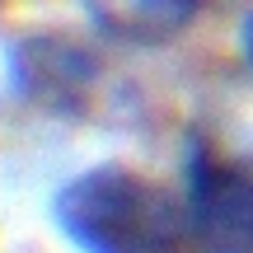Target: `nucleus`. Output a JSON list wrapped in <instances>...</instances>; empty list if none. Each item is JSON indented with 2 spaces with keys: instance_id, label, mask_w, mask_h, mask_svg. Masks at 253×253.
I'll use <instances>...</instances> for the list:
<instances>
[{
  "instance_id": "obj_4",
  "label": "nucleus",
  "mask_w": 253,
  "mask_h": 253,
  "mask_svg": "<svg viewBox=\"0 0 253 253\" xmlns=\"http://www.w3.org/2000/svg\"><path fill=\"white\" fill-rule=\"evenodd\" d=\"M239 52H244V61H249V71H253V9L239 19Z\"/></svg>"
},
{
  "instance_id": "obj_2",
  "label": "nucleus",
  "mask_w": 253,
  "mask_h": 253,
  "mask_svg": "<svg viewBox=\"0 0 253 253\" xmlns=\"http://www.w3.org/2000/svg\"><path fill=\"white\" fill-rule=\"evenodd\" d=\"M183 216L202 253H253V173L197 145Z\"/></svg>"
},
{
  "instance_id": "obj_3",
  "label": "nucleus",
  "mask_w": 253,
  "mask_h": 253,
  "mask_svg": "<svg viewBox=\"0 0 253 253\" xmlns=\"http://www.w3.org/2000/svg\"><path fill=\"white\" fill-rule=\"evenodd\" d=\"M94 19L122 38H169L202 9V0H89Z\"/></svg>"
},
{
  "instance_id": "obj_1",
  "label": "nucleus",
  "mask_w": 253,
  "mask_h": 253,
  "mask_svg": "<svg viewBox=\"0 0 253 253\" xmlns=\"http://www.w3.org/2000/svg\"><path fill=\"white\" fill-rule=\"evenodd\" d=\"M52 220L80 253H173L188 230L169 188L122 164L71 178L52 202Z\"/></svg>"
}]
</instances>
